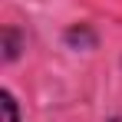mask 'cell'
<instances>
[{
  "label": "cell",
  "mask_w": 122,
  "mask_h": 122,
  "mask_svg": "<svg viewBox=\"0 0 122 122\" xmlns=\"http://www.w3.org/2000/svg\"><path fill=\"white\" fill-rule=\"evenodd\" d=\"M0 109H3V122H20V116H17V99H13L10 92L0 96Z\"/></svg>",
  "instance_id": "obj_1"
},
{
  "label": "cell",
  "mask_w": 122,
  "mask_h": 122,
  "mask_svg": "<svg viewBox=\"0 0 122 122\" xmlns=\"http://www.w3.org/2000/svg\"><path fill=\"white\" fill-rule=\"evenodd\" d=\"M112 122H122V119H112Z\"/></svg>",
  "instance_id": "obj_2"
}]
</instances>
